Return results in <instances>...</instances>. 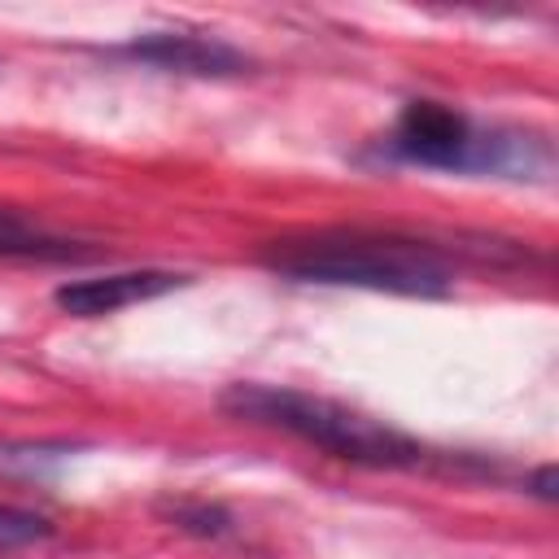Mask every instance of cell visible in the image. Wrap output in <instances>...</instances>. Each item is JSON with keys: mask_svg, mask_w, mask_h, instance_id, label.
<instances>
[{"mask_svg": "<svg viewBox=\"0 0 559 559\" xmlns=\"http://www.w3.org/2000/svg\"><path fill=\"white\" fill-rule=\"evenodd\" d=\"M127 61L153 66V70H170V74H197V79H227V74H245L249 57L214 35H197V31H148L140 39H127L114 48Z\"/></svg>", "mask_w": 559, "mask_h": 559, "instance_id": "277c9868", "label": "cell"}, {"mask_svg": "<svg viewBox=\"0 0 559 559\" xmlns=\"http://www.w3.org/2000/svg\"><path fill=\"white\" fill-rule=\"evenodd\" d=\"M218 406L240 419V424H258V428H280L306 445H319L332 459L358 463V467H419L428 463V450L397 432L384 419H371L345 402L319 397V393H301V389H284V384H231Z\"/></svg>", "mask_w": 559, "mask_h": 559, "instance_id": "7a4b0ae2", "label": "cell"}, {"mask_svg": "<svg viewBox=\"0 0 559 559\" xmlns=\"http://www.w3.org/2000/svg\"><path fill=\"white\" fill-rule=\"evenodd\" d=\"M262 266L301 284L371 288L393 297H445L454 275L428 240L376 236V231H319L306 240H275Z\"/></svg>", "mask_w": 559, "mask_h": 559, "instance_id": "6da1fadb", "label": "cell"}, {"mask_svg": "<svg viewBox=\"0 0 559 559\" xmlns=\"http://www.w3.org/2000/svg\"><path fill=\"white\" fill-rule=\"evenodd\" d=\"M389 162L450 170V175H498V179H546V135L515 127H480L445 100H411L389 135L380 140Z\"/></svg>", "mask_w": 559, "mask_h": 559, "instance_id": "3957f363", "label": "cell"}, {"mask_svg": "<svg viewBox=\"0 0 559 559\" xmlns=\"http://www.w3.org/2000/svg\"><path fill=\"white\" fill-rule=\"evenodd\" d=\"M533 485H537V489H533V493H537V498H546V502H550V498H555V467H542V472H537V476H533Z\"/></svg>", "mask_w": 559, "mask_h": 559, "instance_id": "9c48e42d", "label": "cell"}, {"mask_svg": "<svg viewBox=\"0 0 559 559\" xmlns=\"http://www.w3.org/2000/svg\"><path fill=\"white\" fill-rule=\"evenodd\" d=\"M170 520L197 537H223L231 528V515L223 507H210V502H175L170 507Z\"/></svg>", "mask_w": 559, "mask_h": 559, "instance_id": "ba28073f", "label": "cell"}, {"mask_svg": "<svg viewBox=\"0 0 559 559\" xmlns=\"http://www.w3.org/2000/svg\"><path fill=\"white\" fill-rule=\"evenodd\" d=\"M188 275L175 271H109V275H92V280H70L52 293L57 310L74 314V319H100V314H118L135 301L162 297L170 288H179Z\"/></svg>", "mask_w": 559, "mask_h": 559, "instance_id": "5b68a950", "label": "cell"}, {"mask_svg": "<svg viewBox=\"0 0 559 559\" xmlns=\"http://www.w3.org/2000/svg\"><path fill=\"white\" fill-rule=\"evenodd\" d=\"M66 253H74V249L52 240L48 231L26 223L22 214L0 210V258H66Z\"/></svg>", "mask_w": 559, "mask_h": 559, "instance_id": "8992f818", "label": "cell"}, {"mask_svg": "<svg viewBox=\"0 0 559 559\" xmlns=\"http://www.w3.org/2000/svg\"><path fill=\"white\" fill-rule=\"evenodd\" d=\"M48 533H52V524H48L39 511L0 502V555L22 550V546H31V542H44Z\"/></svg>", "mask_w": 559, "mask_h": 559, "instance_id": "52a82bcc", "label": "cell"}]
</instances>
